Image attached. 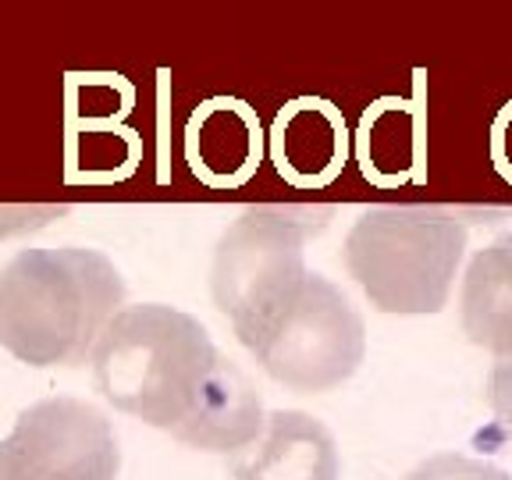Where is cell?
I'll return each instance as SVG.
<instances>
[{"label": "cell", "instance_id": "cell-7", "mask_svg": "<svg viewBox=\"0 0 512 480\" xmlns=\"http://www.w3.org/2000/svg\"><path fill=\"white\" fill-rule=\"evenodd\" d=\"M335 434L299 409H278L235 459V480H338Z\"/></svg>", "mask_w": 512, "mask_h": 480}, {"label": "cell", "instance_id": "cell-9", "mask_svg": "<svg viewBox=\"0 0 512 480\" xmlns=\"http://www.w3.org/2000/svg\"><path fill=\"white\" fill-rule=\"evenodd\" d=\"M406 480H512V473L484 459L463 456V452H438L424 459Z\"/></svg>", "mask_w": 512, "mask_h": 480}, {"label": "cell", "instance_id": "cell-5", "mask_svg": "<svg viewBox=\"0 0 512 480\" xmlns=\"http://www.w3.org/2000/svg\"><path fill=\"white\" fill-rule=\"evenodd\" d=\"M249 352L285 388L328 392L360 370L367 324L335 281L310 271Z\"/></svg>", "mask_w": 512, "mask_h": 480}, {"label": "cell", "instance_id": "cell-10", "mask_svg": "<svg viewBox=\"0 0 512 480\" xmlns=\"http://www.w3.org/2000/svg\"><path fill=\"white\" fill-rule=\"evenodd\" d=\"M488 402L495 409L498 424L512 434V360L495 363V370L488 377Z\"/></svg>", "mask_w": 512, "mask_h": 480}, {"label": "cell", "instance_id": "cell-8", "mask_svg": "<svg viewBox=\"0 0 512 480\" xmlns=\"http://www.w3.org/2000/svg\"><path fill=\"white\" fill-rule=\"evenodd\" d=\"M463 331L473 345L512 360V232L498 235L466 267Z\"/></svg>", "mask_w": 512, "mask_h": 480}, {"label": "cell", "instance_id": "cell-4", "mask_svg": "<svg viewBox=\"0 0 512 480\" xmlns=\"http://www.w3.org/2000/svg\"><path fill=\"white\" fill-rule=\"evenodd\" d=\"M317 224L296 221V210L249 207L224 232L214 253V303L232 320L246 349L296 296L306 271V239Z\"/></svg>", "mask_w": 512, "mask_h": 480}, {"label": "cell", "instance_id": "cell-1", "mask_svg": "<svg viewBox=\"0 0 512 480\" xmlns=\"http://www.w3.org/2000/svg\"><path fill=\"white\" fill-rule=\"evenodd\" d=\"M89 356L107 402L185 445L242 452L264 431V406L249 377L224 360L200 320L175 306L118 310Z\"/></svg>", "mask_w": 512, "mask_h": 480}, {"label": "cell", "instance_id": "cell-3", "mask_svg": "<svg viewBox=\"0 0 512 480\" xmlns=\"http://www.w3.org/2000/svg\"><path fill=\"white\" fill-rule=\"evenodd\" d=\"M466 224L434 207H370L349 228L345 267L381 313L445 310Z\"/></svg>", "mask_w": 512, "mask_h": 480}, {"label": "cell", "instance_id": "cell-2", "mask_svg": "<svg viewBox=\"0 0 512 480\" xmlns=\"http://www.w3.org/2000/svg\"><path fill=\"white\" fill-rule=\"evenodd\" d=\"M125 281L82 246L22 249L0 267V345L29 367H75L121 310Z\"/></svg>", "mask_w": 512, "mask_h": 480}, {"label": "cell", "instance_id": "cell-6", "mask_svg": "<svg viewBox=\"0 0 512 480\" xmlns=\"http://www.w3.org/2000/svg\"><path fill=\"white\" fill-rule=\"evenodd\" d=\"M114 427L82 399H43L0 441V480H118Z\"/></svg>", "mask_w": 512, "mask_h": 480}]
</instances>
